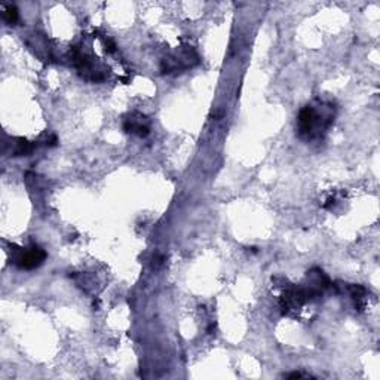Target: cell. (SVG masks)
I'll use <instances>...</instances> for the list:
<instances>
[{"label": "cell", "mask_w": 380, "mask_h": 380, "mask_svg": "<svg viewBox=\"0 0 380 380\" xmlns=\"http://www.w3.org/2000/svg\"><path fill=\"white\" fill-rule=\"evenodd\" d=\"M199 63L198 54L192 48H180L162 60L161 63V70L162 73H175V72H182L186 69H190Z\"/></svg>", "instance_id": "3"}, {"label": "cell", "mask_w": 380, "mask_h": 380, "mask_svg": "<svg viewBox=\"0 0 380 380\" xmlns=\"http://www.w3.org/2000/svg\"><path fill=\"white\" fill-rule=\"evenodd\" d=\"M10 260L13 263L24 271H33L42 266L47 260V253L39 245H31L29 248L10 245Z\"/></svg>", "instance_id": "2"}, {"label": "cell", "mask_w": 380, "mask_h": 380, "mask_svg": "<svg viewBox=\"0 0 380 380\" xmlns=\"http://www.w3.org/2000/svg\"><path fill=\"white\" fill-rule=\"evenodd\" d=\"M36 146H38L36 143H30L24 138H18L15 143L14 156H29L33 150L36 149Z\"/></svg>", "instance_id": "5"}, {"label": "cell", "mask_w": 380, "mask_h": 380, "mask_svg": "<svg viewBox=\"0 0 380 380\" xmlns=\"http://www.w3.org/2000/svg\"><path fill=\"white\" fill-rule=\"evenodd\" d=\"M336 118V107L328 102H317L305 106L297 118V134L305 141H318L328 132Z\"/></svg>", "instance_id": "1"}, {"label": "cell", "mask_w": 380, "mask_h": 380, "mask_svg": "<svg viewBox=\"0 0 380 380\" xmlns=\"http://www.w3.org/2000/svg\"><path fill=\"white\" fill-rule=\"evenodd\" d=\"M124 131L128 134H134V136L138 137H148L150 134V127H149V120L148 118L134 111V113H129L124 119Z\"/></svg>", "instance_id": "4"}, {"label": "cell", "mask_w": 380, "mask_h": 380, "mask_svg": "<svg viewBox=\"0 0 380 380\" xmlns=\"http://www.w3.org/2000/svg\"><path fill=\"white\" fill-rule=\"evenodd\" d=\"M3 19L8 26H15L19 21V14L15 5H6L3 8Z\"/></svg>", "instance_id": "6"}]
</instances>
